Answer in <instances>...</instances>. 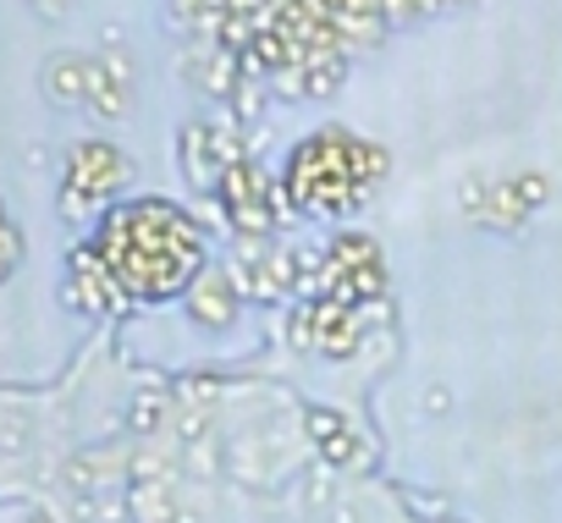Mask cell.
Instances as JSON below:
<instances>
[{
	"label": "cell",
	"instance_id": "obj_1",
	"mask_svg": "<svg viewBox=\"0 0 562 523\" xmlns=\"http://www.w3.org/2000/svg\"><path fill=\"white\" fill-rule=\"evenodd\" d=\"M89 242L100 248V259L111 265V276L133 309L182 298L188 282L199 276V265L210 259V226L188 204L160 198V193L116 198L100 215V226L89 231Z\"/></svg>",
	"mask_w": 562,
	"mask_h": 523
},
{
	"label": "cell",
	"instance_id": "obj_2",
	"mask_svg": "<svg viewBox=\"0 0 562 523\" xmlns=\"http://www.w3.org/2000/svg\"><path fill=\"white\" fill-rule=\"evenodd\" d=\"M392 171V155L364 138V133H348L337 122L315 127L310 138H299L281 160V182L293 187L304 220H342V215H359L375 187L386 182Z\"/></svg>",
	"mask_w": 562,
	"mask_h": 523
},
{
	"label": "cell",
	"instance_id": "obj_3",
	"mask_svg": "<svg viewBox=\"0 0 562 523\" xmlns=\"http://www.w3.org/2000/svg\"><path fill=\"white\" fill-rule=\"evenodd\" d=\"M133 177H138V166L127 149H116L111 138H78L61 160V193H56L61 220L94 231L100 215L133 187Z\"/></svg>",
	"mask_w": 562,
	"mask_h": 523
},
{
	"label": "cell",
	"instance_id": "obj_4",
	"mask_svg": "<svg viewBox=\"0 0 562 523\" xmlns=\"http://www.w3.org/2000/svg\"><path fill=\"white\" fill-rule=\"evenodd\" d=\"M270 187H276V171L259 166V160H243V166H226L221 182H215V209L226 215V231L232 237H248V242H276V209H270Z\"/></svg>",
	"mask_w": 562,
	"mask_h": 523
},
{
	"label": "cell",
	"instance_id": "obj_5",
	"mask_svg": "<svg viewBox=\"0 0 562 523\" xmlns=\"http://www.w3.org/2000/svg\"><path fill=\"white\" fill-rule=\"evenodd\" d=\"M67 304L78 315H89V320H122L133 309L94 242H72L67 248Z\"/></svg>",
	"mask_w": 562,
	"mask_h": 523
},
{
	"label": "cell",
	"instance_id": "obj_6",
	"mask_svg": "<svg viewBox=\"0 0 562 523\" xmlns=\"http://www.w3.org/2000/svg\"><path fill=\"white\" fill-rule=\"evenodd\" d=\"M182 309H188V320H193L199 331H210V337L232 331V326L243 320V293H237V282H232V265H221V259H204L199 276H193L188 293H182Z\"/></svg>",
	"mask_w": 562,
	"mask_h": 523
},
{
	"label": "cell",
	"instance_id": "obj_7",
	"mask_svg": "<svg viewBox=\"0 0 562 523\" xmlns=\"http://www.w3.org/2000/svg\"><path fill=\"white\" fill-rule=\"evenodd\" d=\"M551 198V177L546 171H518V177H502L491 182V198H485V226L491 231H518L529 215H540Z\"/></svg>",
	"mask_w": 562,
	"mask_h": 523
},
{
	"label": "cell",
	"instance_id": "obj_8",
	"mask_svg": "<svg viewBox=\"0 0 562 523\" xmlns=\"http://www.w3.org/2000/svg\"><path fill=\"white\" fill-rule=\"evenodd\" d=\"M364 348V309L315 298V353L321 359H353Z\"/></svg>",
	"mask_w": 562,
	"mask_h": 523
},
{
	"label": "cell",
	"instance_id": "obj_9",
	"mask_svg": "<svg viewBox=\"0 0 562 523\" xmlns=\"http://www.w3.org/2000/svg\"><path fill=\"white\" fill-rule=\"evenodd\" d=\"M326 271L331 276H359V271H386V253L375 242V231L364 226H342L331 242H326Z\"/></svg>",
	"mask_w": 562,
	"mask_h": 523
},
{
	"label": "cell",
	"instance_id": "obj_10",
	"mask_svg": "<svg viewBox=\"0 0 562 523\" xmlns=\"http://www.w3.org/2000/svg\"><path fill=\"white\" fill-rule=\"evenodd\" d=\"M177 160H182L188 187H193V193H204V198H215L221 160H215V149H210V122H188V127L177 133Z\"/></svg>",
	"mask_w": 562,
	"mask_h": 523
},
{
	"label": "cell",
	"instance_id": "obj_11",
	"mask_svg": "<svg viewBox=\"0 0 562 523\" xmlns=\"http://www.w3.org/2000/svg\"><path fill=\"white\" fill-rule=\"evenodd\" d=\"M40 83H45V100H50V105L78 111V105L89 100V56H78V50L50 56L45 72H40Z\"/></svg>",
	"mask_w": 562,
	"mask_h": 523
},
{
	"label": "cell",
	"instance_id": "obj_12",
	"mask_svg": "<svg viewBox=\"0 0 562 523\" xmlns=\"http://www.w3.org/2000/svg\"><path fill=\"white\" fill-rule=\"evenodd\" d=\"M310 430H315V441H321L326 463H337V468H353V463L364 457V452H359V435H353V424H348V419H337V413L315 408V413H310Z\"/></svg>",
	"mask_w": 562,
	"mask_h": 523
},
{
	"label": "cell",
	"instance_id": "obj_13",
	"mask_svg": "<svg viewBox=\"0 0 562 523\" xmlns=\"http://www.w3.org/2000/svg\"><path fill=\"white\" fill-rule=\"evenodd\" d=\"M83 105H89L100 122H122V116H127V105H133V89H127V83H116V78L89 56V100H83Z\"/></svg>",
	"mask_w": 562,
	"mask_h": 523
},
{
	"label": "cell",
	"instance_id": "obj_14",
	"mask_svg": "<svg viewBox=\"0 0 562 523\" xmlns=\"http://www.w3.org/2000/svg\"><path fill=\"white\" fill-rule=\"evenodd\" d=\"M299 72H304V100H331L348 83V50L310 56V61H299Z\"/></svg>",
	"mask_w": 562,
	"mask_h": 523
},
{
	"label": "cell",
	"instance_id": "obj_15",
	"mask_svg": "<svg viewBox=\"0 0 562 523\" xmlns=\"http://www.w3.org/2000/svg\"><path fill=\"white\" fill-rule=\"evenodd\" d=\"M226 111H232V122H243V127H259V116L270 111V83L265 78H237V89L226 94Z\"/></svg>",
	"mask_w": 562,
	"mask_h": 523
},
{
	"label": "cell",
	"instance_id": "obj_16",
	"mask_svg": "<svg viewBox=\"0 0 562 523\" xmlns=\"http://www.w3.org/2000/svg\"><path fill=\"white\" fill-rule=\"evenodd\" d=\"M215 12H221V0H166V18H171L182 34H193V39L204 34V23H210Z\"/></svg>",
	"mask_w": 562,
	"mask_h": 523
},
{
	"label": "cell",
	"instance_id": "obj_17",
	"mask_svg": "<svg viewBox=\"0 0 562 523\" xmlns=\"http://www.w3.org/2000/svg\"><path fill=\"white\" fill-rule=\"evenodd\" d=\"M288 348L293 353H315V298H299L288 315Z\"/></svg>",
	"mask_w": 562,
	"mask_h": 523
},
{
	"label": "cell",
	"instance_id": "obj_18",
	"mask_svg": "<svg viewBox=\"0 0 562 523\" xmlns=\"http://www.w3.org/2000/svg\"><path fill=\"white\" fill-rule=\"evenodd\" d=\"M18 265H23V231L12 220H0V287L18 276Z\"/></svg>",
	"mask_w": 562,
	"mask_h": 523
},
{
	"label": "cell",
	"instance_id": "obj_19",
	"mask_svg": "<svg viewBox=\"0 0 562 523\" xmlns=\"http://www.w3.org/2000/svg\"><path fill=\"white\" fill-rule=\"evenodd\" d=\"M485 198H491V177L469 171V177L458 182V209H463L469 220H480V215H485Z\"/></svg>",
	"mask_w": 562,
	"mask_h": 523
},
{
	"label": "cell",
	"instance_id": "obj_20",
	"mask_svg": "<svg viewBox=\"0 0 562 523\" xmlns=\"http://www.w3.org/2000/svg\"><path fill=\"white\" fill-rule=\"evenodd\" d=\"M160 424V397H138L133 402V430H155Z\"/></svg>",
	"mask_w": 562,
	"mask_h": 523
},
{
	"label": "cell",
	"instance_id": "obj_21",
	"mask_svg": "<svg viewBox=\"0 0 562 523\" xmlns=\"http://www.w3.org/2000/svg\"><path fill=\"white\" fill-rule=\"evenodd\" d=\"M0 220H12V215H7V193H0Z\"/></svg>",
	"mask_w": 562,
	"mask_h": 523
},
{
	"label": "cell",
	"instance_id": "obj_22",
	"mask_svg": "<svg viewBox=\"0 0 562 523\" xmlns=\"http://www.w3.org/2000/svg\"><path fill=\"white\" fill-rule=\"evenodd\" d=\"M29 523H50V518H29Z\"/></svg>",
	"mask_w": 562,
	"mask_h": 523
}]
</instances>
